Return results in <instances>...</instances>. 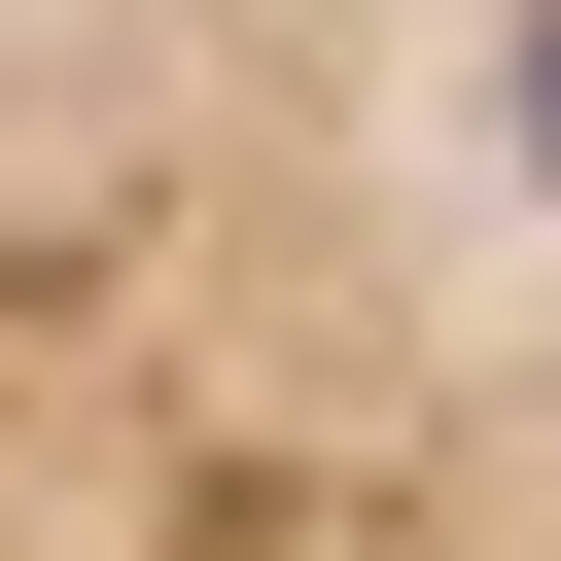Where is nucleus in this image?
<instances>
[{"label":"nucleus","mask_w":561,"mask_h":561,"mask_svg":"<svg viewBox=\"0 0 561 561\" xmlns=\"http://www.w3.org/2000/svg\"><path fill=\"white\" fill-rule=\"evenodd\" d=\"M0 561H561V0H0Z\"/></svg>","instance_id":"f257e3e1"}]
</instances>
